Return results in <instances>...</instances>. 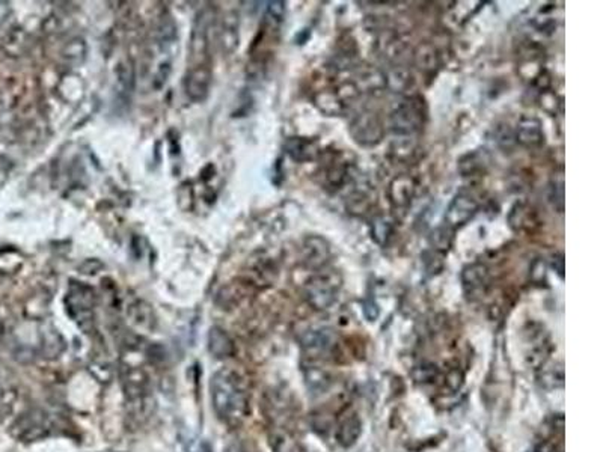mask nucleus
I'll return each mask as SVG.
<instances>
[{"label": "nucleus", "mask_w": 603, "mask_h": 452, "mask_svg": "<svg viewBox=\"0 0 603 452\" xmlns=\"http://www.w3.org/2000/svg\"><path fill=\"white\" fill-rule=\"evenodd\" d=\"M374 229H373V237H376V240H379V237L386 238L389 231H391V225L385 221V219H376L374 222Z\"/></svg>", "instance_id": "23"}, {"label": "nucleus", "mask_w": 603, "mask_h": 452, "mask_svg": "<svg viewBox=\"0 0 603 452\" xmlns=\"http://www.w3.org/2000/svg\"><path fill=\"white\" fill-rule=\"evenodd\" d=\"M303 258L310 267L323 265L329 258L327 243L320 237H310L303 244Z\"/></svg>", "instance_id": "13"}, {"label": "nucleus", "mask_w": 603, "mask_h": 452, "mask_svg": "<svg viewBox=\"0 0 603 452\" xmlns=\"http://www.w3.org/2000/svg\"><path fill=\"white\" fill-rule=\"evenodd\" d=\"M516 139L526 148H537L545 142L543 128L537 118H522L516 131Z\"/></svg>", "instance_id": "10"}, {"label": "nucleus", "mask_w": 603, "mask_h": 452, "mask_svg": "<svg viewBox=\"0 0 603 452\" xmlns=\"http://www.w3.org/2000/svg\"><path fill=\"white\" fill-rule=\"evenodd\" d=\"M213 11L210 8H205L201 11L198 17L195 20L193 31H192V41H190V52L192 59L204 57L207 55L208 48V33L213 26Z\"/></svg>", "instance_id": "6"}, {"label": "nucleus", "mask_w": 603, "mask_h": 452, "mask_svg": "<svg viewBox=\"0 0 603 452\" xmlns=\"http://www.w3.org/2000/svg\"><path fill=\"white\" fill-rule=\"evenodd\" d=\"M423 112L415 103H406L392 115L393 128L400 133H413L421 126Z\"/></svg>", "instance_id": "9"}, {"label": "nucleus", "mask_w": 603, "mask_h": 452, "mask_svg": "<svg viewBox=\"0 0 603 452\" xmlns=\"http://www.w3.org/2000/svg\"><path fill=\"white\" fill-rule=\"evenodd\" d=\"M212 399L217 417L227 424H239L248 413V394L241 377L229 368L212 377Z\"/></svg>", "instance_id": "1"}, {"label": "nucleus", "mask_w": 603, "mask_h": 452, "mask_svg": "<svg viewBox=\"0 0 603 452\" xmlns=\"http://www.w3.org/2000/svg\"><path fill=\"white\" fill-rule=\"evenodd\" d=\"M462 282L467 297H471L472 300L479 299L486 294V290L489 287L487 268L482 264H472L466 267L462 275Z\"/></svg>", "instance_id": "7"}, {"label": "nucleus", "mask_w": 603, "mask_h": 452, "mask_svg": "<svg viewBox=\"0 0 603 452\" xmlns=\"http://www.w3.org/2000/svg\"><path fill=\"white\" fill-rule=\"evenodd\" d=\"M14 434L24 442H35L50 434L52 424L41 410H31L14 424Z\"/></svg>", "instance_id": "3"}, {"label": "nucleus", "mask_w": 603, "mask_h": 452, "mask_svg": "<svg viewBox=\"0 0 603 452\" xmlns=\"http://www.w3.org/2000/svg\"><path fill=\"white\" fill-rule=\"evenodd\" d=\"M286 150L288 155L296 162H306L314 158L315 154V145L314 142L302 139V138H291L286 143Z\"/></svg>", "instance_id": "15"}, {"label": "nucleus", "mask_w": 603, "mask_h": 452, "mask_svg": "<svg viewBox=\"0 0 603 452\" xmlns=\"http://www.w3.org/2000/svg\"><path fill=\"white\" fill-rule=\"evenodd\" d=\"M225 452H244V451H243L241 445H239V443H231V445H228V448L225 449Z\"/></svg>", "instance_id": "25"}, {"label": "nucleus", "mask_w": 603, "mask_h": 452, "mask_svg": "<svg viewBox=\"0 0 603 452\" xmlns=\"http://www.w3.org/2000/svg\"><path fill=\"white\" fill-rule=\"evenodd\" d=\"M478 210V204L467 194H457L447 210V224L451 228H457L469 222Z\"/></svg>", "instance_id": "8"}, {"label": "nucleus", "mask_w": 603, "mask_h": 452, "mask_svg": "<svg viewBox=\"0 0 603 452\" xmlns=\"http://www.w3.org/2000/svg\"><path fill=\"white\" fill-rule=\"evenodd\" d=\"M305 377H306V383H308V386H310L313 390H320V389H325V387L327 386V378H326V374H325V373H322V371L315 370V368L306 370Z\"/></svg>", "instance_id": "19"}, {"label": "nucleus", "mask_w": 603, "mask_h": 452, "mask_svg": "<svg viewBox=\"0 0 603 452\" xmlns=\"http://www.w3.org/2000/svg\"><path fill=\"white\" fill-rule=\"evenodd\" d=\"M341 288V277L335 272L314 276L306 284V300L314 309L325 311L335 303Z\"/></svg>", "instance_id": "2"}, {"label": "nucleus", "mask_w": 603, "mask_h": 452, "mask_svg": "<svg viewBox=\"0 0 603 452\" xmlns=\"http://www.w3.org/2000/svg\"><path fill=\"white\" fill-rule=\"evenodd\" d=\"M361 429H362V425H361V421L358 418H356V417L347 418L346 421L341 424L339 430H338L339 443L342 446H352L356 441H358V437L361 434Z\"/></svg>", "instance_id": "17"}, {"label": "nucleus", "mask_w": 603, "mask_h": 452, "mask_svg": "<svg viewBox=\"0 0 603 452\" xmlns=\"http://www.w3.org/2000/svg\"><path fill=\"white\" fill-rule=\"evenodd\" d=\"M432 241H433V244H435V246H436L438 249H444V250H447V249L450 248V244H451V236H450V231H448V228H438V229L433 232Z\"/></svg>", "instance_id": "21"}, {"label": "nucleus", "mask_w": 603, "mask_h": 452, "mask_svg": "<svg viewBox=\"0 0 603 452\" xmlns=\"http://www.w3.org/2000/svg\"><path fill=\"white\" fill-rule=\"evenodd\" d=\"M529 452H536V451H529Z\"/></svg>", "instance_id": "26"}, {"label": "nucleus", "mask_w": 603, "mask_h": 452, "mask_svg": "<svg viewBox=\"0 0 603 452\" xmlns=\"http://www.w3.org/2000/svg\"><path fill=\"white\" fill-rule=\"evenodd\" d=\"M413 197V181L408 177L397 178L391 184V198L396 205H406Z\"/></svg>", "instance_id": "16"}, {"label": "nucleus", "mask_w": 603, "mask_h": 452, "mask_svg": "<svg viewBox=\"0 0 603 452\" xmlns=\"http://www.w3.org/2000/svg\"><path fill=\"white\" fill-rule=\"evenodd\" d=\"M208 350L217 359H227L234 354V344L231 338L220 327H212L208 334Z\"/></svg>", "instance_id": "14"}, {"label": "nucleus", "mask_w": 603, "mask_h": 452, "mask_svg": "<svg viewBox=\"0 0 603 452\" xmlns=\"http://www.w3.org/2000/svg\"><path fill=\"white\" fill-rule=\"evenodd\" d=\"M267 14L273 21L281 23L282 20H284V16H286V4L281 2V0H279V2H268Z\"/></svg>", "instance_id": "22"}, {"label": "nucleus", "mask_w": 603, "mask_h": 452, "mask_svg": "<svg viewBox=\"0 0 603 452\" xmlns=\"http://www.w3.org/2000/svg\"><path fill=\"white\" fill-rule=\"evenodd\" d=\"M77 55H82V56L85 55V43H83V40H75L72 43H70L68 47H67L65 56L70 60H72V57H76Z\"/></svg>", "instance_id": "24"}, {"label": "nucleus", "mask_w": 603, "mask_h": 452, "mask_svg": "<svg viewBox=\"0 0 603 452\" xmlns=\"http://www.w3.org/2000/svg\"><path fill=\"white\" fill-rule=\"evenodd\" d=\"M237 17L234 14H229L225 17L224 20V28H222V45L224 48H227L228 52H231L234 47H236L239 36H237V29H239V20H236Z\"/></svg>", "instance_id": "18"}, {"label": "nucleus", "mask_w": 603, "mask_h": 452, "mask_svg": "<svg viewBox=\"0 0 603 452\" xmlns=\"http://www.w3.org/2000/svg\"><path fill=\"white\" fill-rule=\"evenodd\" d=\"M335 342V335L330 329H317V331H311L303 335L302 338V347L305 351L311 354L325 353L332 348Z\"/></svg>", "instance_id": "12"}, {"label": "nucleus", "mask_w": 603, "mask_h": 452, "mask_svg": "<svg viewBox=\"0 0 603 452\" xmlns=\"http://www.w3.org/2000/svg\"><path fill=\"white\" fill-rule=\"evenodd\" d=\"M92 296H94L92 291L82 285H72L71 291L68 292V297H67L68 314L82 327H85L86 323H91L92 320V307H94Z\"/></svg>", "instance_id": "4"}, {"label": "nucleus", "mask_w": 603, "mask_h": 452, "mask_svg": "<svg viewBox=\"0 0 603 452\" xmlns=\"http://www.w3.org/2000/svg\"><path fill=\"white\" fill-rule=\"evenodd\" d=\"M550 199L553 201V205H555L560 211H563V209H564V180H563V177L560 178L558 182L555 180V184H552Z\"/></svg>", "instance_id": "20"}, {"label": "nucleus", "mask_w": 603, "mask_h": 452, "mask_svg": "<svg viewBox=\"0 0 603 452\" xmlns=\"http://www.w3.org/2000/svg\"><path fill=\"white\" fill-rule=\"evenodd\" d=\"M353 136L356 138V140L361 143H376L380 138H381V127L379 119L371 115V114H365L361 115L358 119L354 121V124L352 127Z\"/></svg>", "instance_id": "11"}, {"label": "nucleus", "mask_w": 603, "mask_h": 452, "mask_svg": "<svg viewBox=\"0 0 603 452\" xmlns=\"http://www.w3.org/2000/svg\"><path fill=\"white\" fill-rule=\"evenodd\" d=\"M212 70L208 65H195L184 79V91L192 101H204L212 88Z\"/></svg>", "instance_id": "5"}]
</instances>
